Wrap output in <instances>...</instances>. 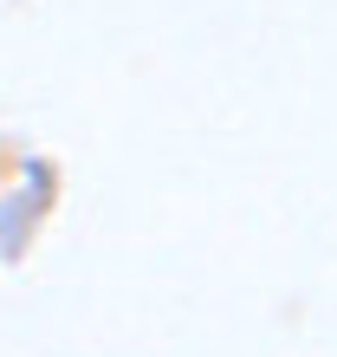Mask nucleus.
Wrapping results in <instances>:
<instances>
[]
</instances>
